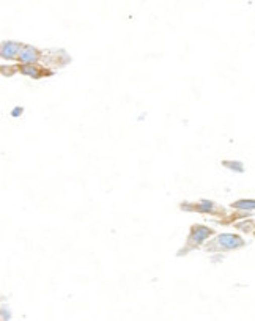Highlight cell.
I'll use <instances>...</instances> for the list:
<instances>
[{"label": "cell", "mask_w": 255, "mask_h": 321, "mask_svg": "<svg viewBox=\"0 0 255 321\" xmlns=\"http://www.w3.org/2000/svg\"><path fill=\"white\" fill-rule=\"evenodd\" d=\"M22 74H25V76H30V78H33V79H38L41 76V73H40V68L38 67H35L33 63H24V65H21L19 68H18Z\"/></svg>", "instance_id": "4"}, {"label": "cell", "mask_w": 255, "mask_h": 321, "mask_svg": "<svg viewBox=\"0 0 255 321\" xmlns=\"http://www.w3.org/2000/svg\"><path fill=\"white\" fill-rule=\"evenodd\" d=\"M219 244V246H222L224 249H233V247H238L243 244V241H241L239 238L236 236H232V235H224V236H219V239L216 241Z\"/></svg>", "instance_id": "3"}, {"label": "cell", "mask_w": 255, "mask_h": 321, "mask_svg": "<svg viewBox=\"0 0 255 321\" xmlns=\"http://www.w3.org/2000/svg\"><path fill=\"white\" fill-rule=\"evenodd\" d=\"M15 71H18V68H11V70L8 68V70H7L5 67H0V73H2L4 76H11Z\"/></svg>", "instance_id": "6"}, {"label": "cell", "mask_w": 255, "mask_h": 321, "mask_svg": "<svg viewBox=\"0 0 255 321\" xmlns=\"http://www.w3.org/2000/svg\"><path fill=\"white\" fill-rule=\"evenodd\" d=\"M235 207H243V208H246V202H243V203H236ZM247 207H249V208H253V202H249Z\"/></svg>", "instance_id": "7"}, {"label": "cell", "mask_w": 255, "mask_h": 321, "mask_svg": "<svg viewBox=\"0 0 255 321\" xmlns=\"http://www.w3.org/2000/svg\"><path fill=\"white\" fill-rule=\"evenodd\" d=\"M21 43L18 41H4L0 44V57L5 60H15L21 49Z\"/></svg>", "instance_id": "1"}, {"label": "cell", "mask_w": 255, "mask_h": 321, "mask_svg": "<svg viewBox=\"0 0 255 321\" xmlns=\"http://www.w3.org/2000/svg\"><path fill=\"white\" fill-rule=\"evenodd\" d=\"M211 232L208 228H203V227H199V228H196L194 230V236H193V239H197V241H202V239H205L208 235H210Z\"/></svg>", "instance_id": "5"}, {"label": "cell", "mask_w": 255, "mask_h": 321, "mask_svg": "<svg viewBox=\"0 0 255 321\" xmlns=\"http://www.w3.org/2000/svg\"><path fill=\"white\" fill-rule=\"evenodd\" d=\"M21 63H35L38 58H40V54H38V50L32 46H21L18 57H16Z\"/></svg>", "instance_id": "2"}]
</instances>
